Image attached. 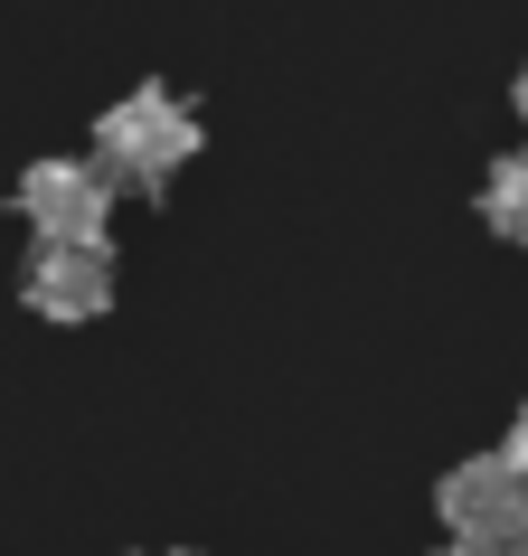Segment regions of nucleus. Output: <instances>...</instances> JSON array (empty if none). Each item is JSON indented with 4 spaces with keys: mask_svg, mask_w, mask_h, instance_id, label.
Instances as JSON below:
<instances>
[{
    "mask_svg": "<svg viewBox=\"0 0 528 556\" xmlns=\"http://www.w3.org/2000/svg\"><path fill=\"white\" fill-rule=\"evenodd\" d=\"M95 161L114 170V189H161L171 170L199 161V114L171 86H133L123 104H104L95 123Z\"/></svg>",
    "mask_w": 528,
    "mask_h": 556,
    "instance_id": "f257e3e1",
    "label": "nucleus"
},
{
    "mask_svg": "<svg viewBox=\"0 0 528 556\" xmlns=\"http://www.w3.org/2000/svg\"><path fill=\"white\" fill-rule=\"evenodd\" d=\"M435 509H443L453 538H472V547H528V481H519L510 453H472L463 471H443Z\"/></svg>",
    "mask_w": 528,
    "mask_h": 556,
    "instance_id": "f03ea898",
    "label": "nucleus"
},
{
    "mask_svg": "<svg viewBox=\"0 0 528 556\" xmlns=\"http://www.w3.org/2000/svg\"><path fill=\"white\" fill-rule=\"evenodd\" d=\"M20 217H29V236L104 245V227H114V170H104V161H29Z\"/></svg>",
    "mask_w": 528,
    "mask_h": 556,
    "instance_id": "7ed1b4c3",
    "label": "nucleus"
},
{
    "mask_svg": "<svg viewBox=\"0 0 528 556\" xmlns=\"http://www.w3.org/2000/svg\"><path fill=\"white\" fill-rule=\"evenodd\" d=\"M20 302H29L38 321H104V312H114V245L38 236L29 274H20Z\"/></svg>",
    "mask_w": 528,
    "mask_h": 556,
    "instance_id": "20e7f679",
    "label": "nucleus"
},
{
    "mask_svg": "<svg viewBox=\"0 0 528 556\" xmlns=\"http://www.w3.org/2000/svg\"><path fill=\"white\" fill-rule=\"evenodd\" d=\"M481 227L510 236V245H528V142L500 151L491 170H481Z\"/></svg>",
    "mask_w": 528,
    "mask_h": 556,
    "instance_id": "39448f33",
    "label": "nucleus"
},
{
    "mask_svg": "<svg viewBox=\"0 0 528 556\" xmlns=\"http://www.w3.org/2000/svg\"><path fill=\"white\" fill-rule=\"evenodd\" d=\"M510 463H519V481H528V406H519V425H510V443H500Z\"/></svg>",
    "mask_w": 528,
    "mask_h": 556,
    "instance_id": "423d86ee",
    "label": "nucleus"
},
{
    "mask_svg": "<svg viewBox=\"0 0 528 556\" xmlns=\"http://www.w3.org/2000/svg\"><path fill=\"white\" fill-rule=\"evenodd\" d=\"M443 556H528V547H472V538H453Z\"/></svg>",
    "mask_w": 528,
    "mask_h": 556,
    "instance_id": "0eeeda50",
    "label": "nucleus"
},
{
    "mask_svg": "<svg viewBox=\"0 0 528 556\" xmlns=\"http://www.w3.org/2000/svg\"><path fill=\"white\" fill-rule=\"evenodd\" d=\"M510 94H519V123H528V66H519V86H510Z\"/></svg>",
    "mask_w": 528,
    "mask_h": 556,
    "instance_id": "6e6552de",
    "label": "nucleus"
}]
</instances>
